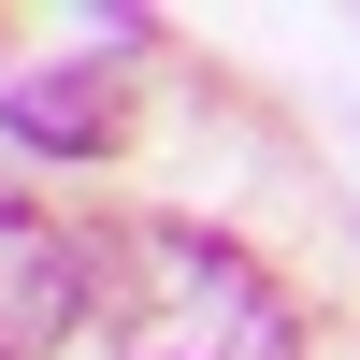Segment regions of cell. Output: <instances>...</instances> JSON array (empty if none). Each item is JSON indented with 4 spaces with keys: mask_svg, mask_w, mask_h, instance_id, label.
Returning a JSON list of instances; mask_svg holds the SVG:
<instances>
[{
    "mask_svg": "<svg viewBox=\"0 0 360 360\" xmlns=\"http://www.w3.org/2000/svg\"><path fill=\"white\" fill-rule=\"evenodd\" d=\"M86 303L115 360H303L288 288L231 231H188V217H144L115 259H86Z\"/></svg>",
    "mask_w": 360,
    "mask_h": 360,
    "instance_id": "6da1fadb",
    "label": "cell"
},
{
    "mask_svg": "<svg viewBox=\"0 0 360 360\" xmlns=\"http://www.w3.org/2000/svg\"><path fill=\"white\" fill-rule=\"evenodd\" d=\"M72 317H86V245H72L29 188H0V360L72 346Z\"/></svg>",
    "mask_w": 360,
    "mask_h": 360,
    "instance_id": "7a4b0ae2",
    "label": "cell"
},
{
    "mask_svg": "<svg viewBox=\"0 0 360 360\" xmlns=\"http://www.w3.org/2000/svg\"><path fill=\"white\" fill-rule=\"evenodd\" d=\"M0 130L15 144H101L115 130V86L101 72H29V86H0Z\"/></svg>",
    "mask_w": 360,
    "mask_h": 360,
    "instance_id": "3957f363",
    "label": "cell"
}]
</instances>
